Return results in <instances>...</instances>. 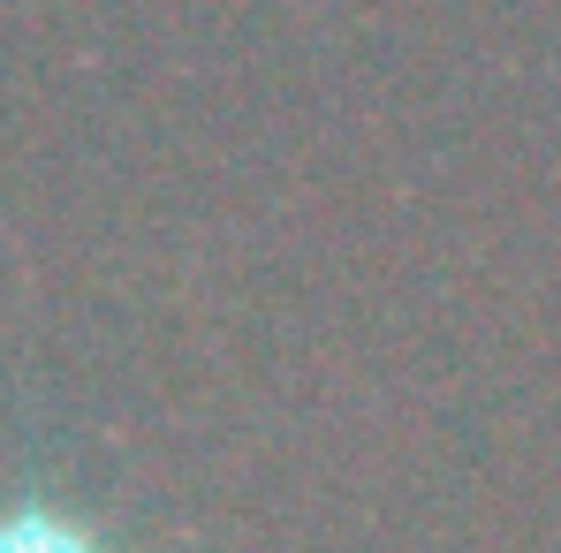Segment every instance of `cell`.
<instances>
[{
	"label": "cell",
	"instance_id": "1",
	"mask_svg": "<svg viewBox=\"0 0 561 553\" xmlns=\"http://www.w3.org/2000/svg\"><path fill=\"white\" fill-rule=\"evenodd\" d=\"M0 553H106V546L54 508H0Z\"/></svg>",
	"mask_w": 561,
	"mask_h": 553
}]
</instances>
